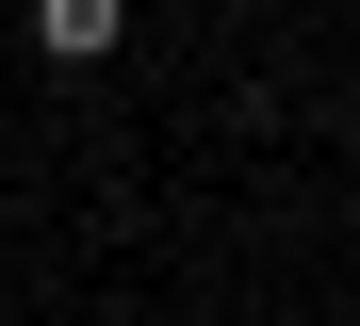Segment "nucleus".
Wrapping results in <instances>:
<instances>
[{"label":"nucleus","instance_id":"1","mask_svg":"<svg viewBox=\"0 0 360 326\" xmlns=\"http://www.w3.org/2000/svg\"><path fill=\"white\" fill-rule=\"evenodd\" d=\"M33 33H49V49L82 65V49H115V0H33Z\"/></svg>","mask_w":360,"mask_h":326}]
</instances>
